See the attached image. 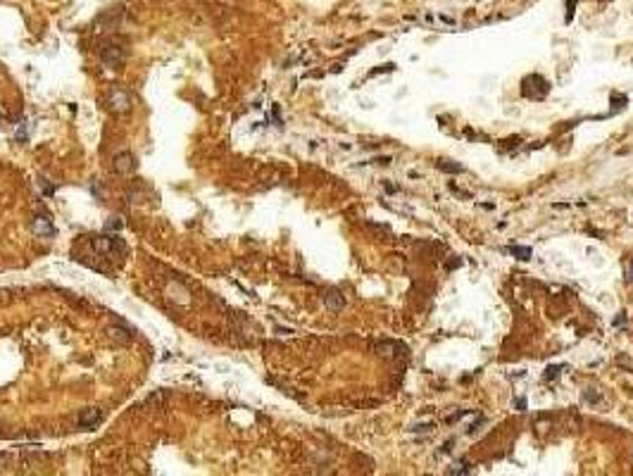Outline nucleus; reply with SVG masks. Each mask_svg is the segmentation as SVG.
Returning <instances> with one entry per match:
<instances>
[{
  "instance_id": "obj_1",
  "label": "nucleus",
  "mask_w": 633,
  "mask_h": 476,
  "mask_svg": "<svg viewBox=\"0 0 633 476\" xmlns=\"http://www.w3.org/2000/svg\"><path fill=\"white\" fill-rule=\"evenodd\" d=\"M108 108H110V112H115V115H127L131 110V96L127 91H122V88H115L108 98Z\"/></svg>"
},
{
  "instance_id": "obj_2",
  "label": "nucleus",
  "mask_w": 633,
  "mask_h": 476,
  "mask_svg": "<svg viewBox=\"0 0 633 476\" xmlns=\"http://www.w3.org/2000/svg\"><path fill=\"white\" fill-rule=\"evenodd\" d=\"M124 57H127V53H124V48L117 43H108V45L100 48V60H103L105 67H119L124 62Z\"/></svg>"
},
{
  "instance_id": "obj_3",
  "label": "nucleus",
  "mask_w": 633,
  "mask_h": 476,
  "mask_svg": "<svg viewBox=\"0 0 633 476\" xmlns=\"http://www.w3.org/2000/svg\"><path fill=\"white\" fill-rule=\"evenodd\" d=\"M112 167H115V172L122 174V176H131V174L138 169V162H136V155H133V152H119V155H115V160H112Z\"/></svg>"
},
{
  "instance_id": "obj_4",
  "label": "nucleus",
  "mask_w": 633,
  "mask_h": 476,
  "mask_svg": "<svg viewBox=\"0 0 633 476\" xmlns=\"http://www.w3.org/2000/svg\"><path fill=\"white\" fill-rule=\"evenodd\" d=\"M324 305H326V310H329V312H341V310L345 307L343 293L338 291V288H331V291H326V295H324Z\"/></svg>"
},
{
  "instance_id": "obj_5",
  "label": "nucleus",
  "mask_w": 633,
  "mask_h": 476,
  "mask_svg": "<svg viewBox=\"0 0 633 476\" xmlns=\"http://www.w3.org/2000/svg\"><path fill=\"white\" fill-rule=\"evenodd\" d=\"M100 419H103V414H100L98 407H86L79 414V426L81 429H93L96 424H100Z\"/></svg>"
},
{
  "instance_id": "obj_6",
  "label": "nucleus",
  "mask_w": 633,
  "mask_h": 476,
  "mask_svg": "<svg viewBox=\"0 0 633 476\" xmlns=\"http://www.w3.org/2000/svg\"><path fill=\"white\" fill-rule=\"evenodd\" d=\"M115 245H122V240H119L117 236H98L96 240H93V250L103 252V255L112 252V250H115Z\"/></svg>"
},
{
  "instance_id": "obj_7",
  "label": "nucleus",
  "mask_w": 633,
  "mask_h": 476,
  "mask_svg": "<svg viewBox=\"0 0 633 476\" xmlns=\"http://www.w3.org/2000/svg\"><path fill=\"white\" fill-rule=\"evenodd\" d=\"M33 234L38 238H53L55 236V227L50 224V219L45 217H36L33 219Z\"/></svg>"
},
{
  "instance_id": "obj_8",
  "label": "nucleus",
  "mask_w": 633,
  "mask_h": 476,
  "mask_svg": "<svg viewBox=\"0 0 633 476\" xmlns=\"http://www.w3.org/2000/svg\"><path fill=\"white\" fill-rule=\"evenodd\" d=\"M507 252H509V255H514L516 260H521V262H528V260H531V255H533V250L526 248V245H509Z\"/></svg>"
},
{
  "instance_id": "obj_9",
  "label": "nucleus",
  "mask_w": 633,
  "mask_h": 476,
  "mask_svg": "<svg viewBox=\"0 0 633 476\" xmlns=\"http://www.w3.org/2000/svg\"><path fill=\"white\" fill-rule=\"evenodd\" d=\"M115 341H119V343H129L131 341V334L127 331V329H122V326H110V331H108Z\"/></svg>"
},
{
  "instance_id": "obj_10",
  "label": "nucleus",
  "mask_w": 633,
  "mask_h": 476,
  "mask_svg": "<svg viewBox=\"0 0 633 476\" xmlns=\"http://www.w3.org/2000/svg\"><path fill=\"white\" fill-rule=\"evenodd\" d=\"M436 167H438L440 172H448V174H460L462 172V164H452V162H448V160L436 162Z\"/></svg>"
},
{
  "instance_id": "obj_11",
  "label": "nucleus",
  "mask_w": 633,
  "mask_h": 476,
  "mask_svg": "<svg viewBox=\"0 0 633 476\" xmlns=\"http://www.w3.org/2000/svg\"><path fill=\"white\" fill-rule=\"evenodd\" d=\"M409 431H412V433H421V431H424V433H431V431H433V424H424V426H421V424H417V426H412Z\"/></svg>"
},
{
  "instance_id": "obj_12",
  "label": "nucleus",
  "mask_w": 633,
  "mask_h": 476,
  "mask_svg": "<svg viewBox=\"0 0 633 476\" xmlns=\"http://www.w3.org/2000/svg\"><path fill=\"white\" fill-rule=\"evenodd\" d=\"M105 229H108V231H119V229H124V224H122V222H108Z\"/></svg>"
},
{
  "instance_id": "obj_13",
  "label": "nucleus",
  "mask_w": 633,
  "mask_h": 476,
  "mask_svg": "<svg viewBox=\"0 0 633 476\" xmlns=\"http://www.w3.org/2000/svg\"><path fill=\"white\" fill-rule=\"evenodd\" d=\"M559 369H562V367H550V369H547V374H545V379H555V376L559 374Z\"/></svg>"
},
{
  "instance_id": "obj_14",
  "label": "nucleus",
  "mask_w": 633,
  "mask_h": 476,
  "mask_svg": "<svg viewBox=\"0 0 633 476\" xmlns=\"http://www.w3.org/2000/svg\"><path fill=\"white\" fill-rule=\"evenodd\" d=\"M567 22H571V17H574V0H567Z\"/></svg>"
},
{
  "instance_id": "obj_15",
  "label": "nucleus",
  "mask_w": 633,
  "mask_h": 476,
  "mask_svg": "<svg viewBox=\"0 0 633 476\" xmlns=\"http://www.w3.org/2000/svg\"><path fill=\"white\" fill-rule=\"evenodd\" d=\"M514 407H516L519 412H526V398H519V400L514 402Z\"/></svg>"
},
{
  "instance_id": "obj_16",
  "label": "nucleus",
  "mask_w": 633,
  "mask_h": 476,
  "mask_svg": "<svg viewBox=\"0 0 633 476\" xmlns=\"http://www.w3.org/2000/svg\"><path fill=\"white\" fill-rule=\"evenodd\" d=\"M626 281L629 283H633V262L629 264V271H626Z\"/></svg>"
}]
</instances>
